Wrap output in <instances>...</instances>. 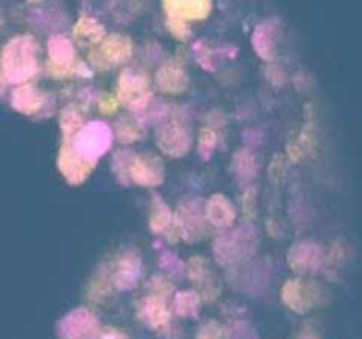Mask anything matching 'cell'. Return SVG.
I'll use <instances>...</instances> for the list:
<instances>
[{"mask_svg":"<svg viewBox=\"0 0 362 339\" xmlns=\"http://www.w3.org/2000/svg\"><path fill=\"white\" fill-rule=\"evenodd\" d=\"M173 214L170 210L168 205L163 201L161 196L152 198V208H151V230L154 233H163L172 226Z\"/></svg>","mask_w":362,"mask_h":339,"instance_id":"cell-22","label":"cell"},{"mask_svg":"<svg viewBox=\"0 0 362 339\" xmlns=\"http://www.w3.org/2000/svg\"><path fill=\"white\" fill-rule=\"evenodd\" d=\"M112 268L110 281L119 290H131L141 278V260L134 253H124Z\"/></svg>","mask_w":362,"mask_h":339,"instance_id":"cell-12","label":"cell"},{"mask_svg":"<svg viewBox=\"0 0 362 339\" xmlns=\"http://www.w3.org/2000/svg\"><path fill=\"white\" fill-rule=\"evenodd\" d=\"M320 288L315 281L304 279H290L281 290V299L286 306L296 313H308L320 300Z\"/></svg>","mask_w":362,"mask_h":339,"instance_id":"cell-8","label":"cell"},{"mask_svg":"<svg viewBox=\"0 0 362 339\" xmlns=\"http://www.w3.org/2000/svg\"><path fill=\"white\" fill-rule=\"evenodd\" d=\"M257 244V230L251 226H240L218 237L214 242V256L221 265L240 263L255 253Z\"/></svg>","mask_w":362,"mask_h":339,"instance_id":"cell-2","label":"cell"},{"mask_svg":"<svg viewBox=\"0 0 362 339\" xmlns=\"http://www.w3.org/2000/svg\"><path fill=\"white\" fill-rule=\"evenodd\" d=\"M141 320L148 323V327L159 328L166 327L170 323V311L166 307L165 299L158 295H148L141 300L140 309H138Z\"/></svg>","mask_w":362,"mask_h":339,"instance_id":"cell-19","label":"cell"},{"mask_svg":"<svg viewBox=\"0 0 362 339\" xmlns=\"http://www.w3.org/2000/svg\"><path fill=\"white\" fill-rule=\"evenodd\" d=\"M37 42L30 35L13 37L2 49V71L7 81L23 85L39 71Z\"/></svg>","mask_w":362,"mask_h":339,"instance_id":"cell-1","label":"cell"},{"mask_svg":"<svg viewBox=\"0 0 362 339\" xmlns=\"http://www.w3.org/2000/svg\"><path fill=\"white\" fill-rule=\"evenodd\" d=\"M324 261V251L315 242H299L288 253V263L297 272H317Z\"/></svg>","mask_w":362,"mask_h":339,"instance_id":"cell-13","label":"cell"},{"mask_svg":"<svg viewBox=\"0 0 362 339\" xmlns=\"http://www.w3.org/2000/svg\"><path fill=\"white\" fill-rule=\"evenodd\" d=\"M205 219L204 205L198 200H187L179 207L177 214L173 215V226L186 242H200L205 235Z\"/></svg>","mask_w":362,"mask_h":339,"instance_id":"cell-6","label":"cell"},{"mask_svg":"<svg viewBox=\"0 0 362 339\" xmlns=\"http://www.w3.org/2000/svg\"><path fill=\"white\" fill-rule=\"evenodd\" d=\"M99 339H124V338L120 334H117V332H108V334H105Z\"/></svg>","mask_w":362,"mask_h":339,"instance_id":"cell-36","label":"cell"},{"mask_svg":"<svg viewBox=\"0 0 362 339\" xmlns=\"http://www.w3.org/2000/svg\"><path fill=\"white\" fill-rule=\"evenodd\" d=\"M57 165H59V170L64 175V179H66L71 186H78V184H83L85 180H87V177L90 175L92 170H94L95 162H90L87 161V159L81 157V155L74 150L73 143H71L69 140H64L59 152V159H57Z\"/></svg>","mask_w":362,"mask_h":339,"instance_id":"cell-9","label":"cell"},{"mask_svg":"<svg viewBox=\"0 0 362 339\" xmlns=\"http://www.w3.org/2000/svg\"><path fill=\"white\" fill-rule=\"evenodd\" d=\"M59 335L60 339H98V316L85 307H78L59 321Z\"/></svg>","mask_w":362,"mask_h":339,"instance_id":"cell-7","label":"cell"},{"mask_svg":"<svg viewBox=\"0 0 362 339\" xmlns=\"http://www.w3.org/2000/svg\"><path fill=\"white\" fill-rule=\"evenodd\" d=\"M11 105L16 112L23 113V115H35L46 105V95L34 85L23 83L13 90Z\"/></svg>","mask_w":362,"mask_h":339,"instance_id":"cell-17","label":"cell"},{"mask_svg":"<svg viewBox=\"0 0 362 339\" xmlns=\"http://www.w3.org/2000/svg\"><path fill=\"white\" fill-rule=\"evenodd\" d=\"M235 172L240 179H251L257 173V162H255V154L251 150H240L233 159Z\"/></svg>","mask_w":362,"mask_h":339,"instance_id":"cell-26","label":"cell"},{"mask_svg":"<svg viewBox=\"0 0 362 339\" xmlns=\"http://www.w3.org/2000/svg\"><path fill=\"white\" fill-rule=\"evenodd\" d=\"M151 288L154 290V293H152V295L163 297V299H165L168 293H172V285H170V282L166 281L165 278H154V279H152Z\"/></svg>","mask_w":362,"mask_h":339,"instance_id":"cell-32","label":"cell"},{"mask_svg":"<svg viewBox=\"0 0 362 339\" xmlns=\"http://www.w3.org/2000/svg\"><path fill=\"white\" fill-rule=\"evenodd\" d=\"M165 180V166L158 157L148 154H134L129 165V182L144 187H154Z\"/></svg>","mask_w":362,"mask_h":339,"instance_id":"cell-11","label":"cell"},{"mask_svg":"<svg viewBox=\"0 0 362 339\" xmlns=\"http://www.w3.org/2000/svg\"><path fill=\"white\" fill-rule=\"evenodd\" d=\"M204 212L209 225H212L214 228L219 230L230 228L237 218L233 203L228 198L223 196V194H214V196L209 198L204 205Z\"/></svg>","mask_w":362,"mask_h":339,"instance_id":"cell-15","label":"cell"},{"mask_svg":"<svg viewBox=\"0 0 362 339\" xmlns=\"http://www.w3.org/2000/svg\"><path fill=\"white\" fill-rule=\"evenodd\" d=\"M133 152H119V154L113 155L112 170L124 186L129 184V165L133 161Z\"/></svg>","mask_w":362,"mask_h":339,"instance_id":"cell-27","label":"cell"},{"mask_svg":"<svg viewBox=\"0 0 362 339\" xmlns=\"http://www.w3.org/2000/svg\"><path fill=\"white\" fill-rule=\"evenodd\" d=\"M117 99L120 105H126L131 112L144 113L152 102V94L148 92V78L134 69L122 71L119 76Z\"/></svg>","mask_w":362,"mask_h":339,"instance_id":"cell-4","label":"cell"},{"mask_svg":"<svg viewBox=\"0 0 362 339\" xmlns=\"http://www.w3.org/2000/svg\"><path fill=\"white\" fill-rule=\"evenodd\" d=\"M156 83L161 88L163 92H168V94H180L187 88V74L184 71V67L180 66L175 60H170L165 62L159 67L158 74H156Z\"/></svg>","mask_w":362,"mask_h":339,"instance_id":"cell-18","label":"cell"},{"mask_svg":"<svg viewBox=\"0 0 362 339\" xmlns=\"http://www.w3.org/2000/svg\"><path fill=\"white\" fill-rule=\"evenodd\" d=\"M69 141L81 157L98 165L99 157L112 148L113 131L108 124L101 122V120H92V122L85 124L78 131L76 136Z\"/></svg>","mask_w":362,"mask_h":339,"instance_id":"cell-3","label":"cell"},{"mask_svg":"<svg viewBox=\"0 0 362 339\" xmlns=\"http://www.w3.org/2000/svg\"><path fill=\"white\" fill-rule=\"evenodd\" d=\"M74 35L83 41H87L88 44H101L105 35V25L99 23L95 18L88 16V14H83L80 16V20L74 25Z\"/></svg>","mask_w":362,"mask_h":339,"instance_id":"cell-21","label":"cell"},{"mask_svg":"<svg viewBox=\"0 0 362 339\" xmlns=\"http://www.w3.org/2000/svg\"><path fill=\"white\" fill-rule=\"evenodd\" d=\"M197 339H223V327L218 321H207L198 331Z\"/></svg>","mask_w":362,"mask_h":339,"instance_id":"cell-30","label":"cell"},{"mask_svg":"<svg viewBox=\"0 0 362 339\" xmlns=\"http://www.w3.org/2000/svg\"><path fill=\"white\" fill-rule=\"evenodd\" d=\"M90 55L98 56L95 62H98L99 67L117 66V64L126 62L133 55V41L124 34L106 35L101 44H99L98 52H92Z\"/></svg>","mask_w":362,"mask_h":339,"instance_id":"cell-10","label":"cell"},{"mask_svg":"<svg viewBox=\"0 0 362 339\" xmlns=\"http://www.w3.org/2000/svg\"><path fill=\"white\" fill-rule=\"evenodd\" d=\"M156 140L161 152H165L170 157H182L193 145L189 126L180 119H172L159 126L156 131Z\"/></svg>","mask_w":362,"mask_h":339,"instance_id":"cell-5","label":"cell"},{"mask_svg":"<svg viewBox=\"0 0 362 339\" xmlns=\"http://www.w3.org/2000/svg\"><path fill=\"white\" fill-rule=\"evenodd\" d=\"M202 306V300L200 295L197 292H182V293H177V297L173 299V311L180 316H186V318H193L197 316L198 311H200Z\"/></svg>","mask_w":362,"mask_h":339,"instance_id":"cell-24","label":"cell"},{"mask_svg":"<svg viewBox=\"0 0 362 339\" xmlns=\"http://www.w3.org/2000/svg\"><path fill=\"white\" fill-rule=\"evenodd\" d=\"M166 25H168L170 32L177 39H180V41H184V39H187L191 35V28L186 20H180V18H166Z\"/></svg>","mask_w":362,"mask_h":339,"instance_id":"cell-29","label":"cell"},{"mask_svg":"<svg viewBox=\"0 0 362 339\" xmlns=\"http://www.w3.org/2000/svg\"><path fill=\"white\" fill-rule=\"evenodd\" d=\"M117 129V136L120 138L122 141H136L138 138L144 136V127H141L140 122H136L134 119L127 117V119H120L115 126Z\"/></svg>","mask_w":362,"mask_h":339,"instance_id":"cell-25","label":"cell"},{"mask_svg":"<svg viewBox=\"0 0 362 339\" xmlns=\"http://www.w3.org/2000/svg\"><path fill=\"white\" fill-rule=\"evenodd\" d=\"M228 339H258V335L250 323H237L230 331Z\"/></svg>","mask_w":362,"mask_h":339,"instance_id":"cell-31","label":"cell"},{"mask_svg":"<svg viewBox=\"0 0 362 339\" xmlns=\"http://www.w3.org/2000/svg\"><path fill=\"white\" fill-rule=\"evenodd\" d=\"M83 126L85 122L80 109L74 108V106H67V108L62 109V113H60V129H62L64 140H73Z\"/></svg>","mask_w":362,"mask_h":339,"instance_id":"cell-23","label":"cell"},{"mask_svg":"<svg viewBox=\"0 0 362 339\" xmlns=\"http://www.w3.org/2000/svg\"><path fill=\"white\" fill-rule=\"evenodd\" d=\"M166 18L205 20L212 11V0H163Z\"/></svg>","mask_w":362,"mask_h":339,"instance_id":"cell-14","label":"cell"},{"mask_svg":"<svg viewBox=\"0 0 362 339\" xmlns=\"http://www.w3.org/2000/svg\"><path fill=\"white\" fill-rule=\"evenodd\" d=\"M6 74H4V71L0 69V95L4 94V90H6Z\"/></svg>","mask_w":362,"mask_h":339,"instance_id":"cell-35","label":"cell"},{"mask_svg":"<svg viewBox=\"0 0 362 339\" xmlns=\"http://www.w3.org/2000/svg\"><path fill=\"white\" fill-rule=\"evenodd\" d=\"M293 339H320V335L313 328H303V331L293 335Z\"/></svg>","mask_w":362,"mask_h":339,"instance_id":"cell-34","label":"cell"},{"mask_svg":"<svg viewBox=\"0 0 362 339\" xmlns=\"http://www.w3.org/2000/svg\"><path fill=\"white\" fill-rule=\"evenodd\" d=\"M28 2H30V4H39V2H42V0H28Z\"/></svg>","mask_w":362,"mask_h":339,"instance_id":"cell-37","label":"cell"},{"mask_svg":"<svg viewBox=\"0 0 362 339\" xmlns=\"http://www.w3.org/2000/svg\"><path fill=\"white\" fill-rule=\"evenodd\" d=\"M216 143H218V136H216L214 131L211 127H204L198 134V152L204 159L212 157V152H214Z\"/></svg>","mask_w":362,"mask_h":339,"instance_id":"cell-28","label":"cell"},{"mask_svg":"<svg viewBox=\"0 0 362 339\" xmlns=\"http://www.w3.org/2000/svg\"><path fill=\"white\" fill-rule=\"evenodd\" d=\"M120 101L117 99V95L105 94L101 99H99V108H101L103 113H113L117 108H119Z\"/></svg>","mask_w":362,"mask_h":339,"instance_id":"cell-33","label":"cell"},{"mask_svg":"<svg viewBox=\"0 0 362 339\" xmlns=\"http://www.w3.org/2000/svg\"><path fill=\"white\" fill-rule=\"evenodd\" d=\"M48 55L49 62L55 64V66H73L76 60V52H74V44L71 42V39H67L66 35H52L48 41Z\"/></svg>","mask_w":362,"mask_h":339,"instance_id":"cell-20","label":"cell"},{"mask_svg":"<svg viewBox=\"0 0 362 339\" xmlns=\"http://www.w3.org/2000/svg\"><path fill=\"white\" fill-rule=\"evenodd\" d=\"M279 32V21L276 18L272 20H265L264 23L258 25L255 28L253 35H251V44H253L255 52L258 56L264 60H274L276 56V39H278Z\"/></svg>","mask_w":362,"mask_h":339,"instance_id":"cell-16","label":"cell"}]
</instances>
